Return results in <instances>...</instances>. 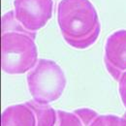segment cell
I'll return each instance as SVG.
<instances>
[{"label":"cell","mask_w":126,"mask_h":126,"mask_svg":"<svg viewBox=\"0 0 126 126\" xmlns=\"http://www.w3.org/2000/svg\"><path fill=\"white\" fill-rule=\"evenodd\" d=\"M57 23L65 42L77 49L92 46L101 32L97 11L89 0H60Z\"/></svg>","instance_id":"cell-1"},{"label":"cell","mask_w":126,"mask_h":126,"mask_svg":"<svg viewBox=\"0 0 126 126\" xmlns=\"http://www.w3.org/2000/svg\"><path fill=\"white\" fill-rule=\"evenodd\" d=\"M35 38L22 32H5L1 37V63L4 73L21 75L38 63Z\"/></svg>","instance_id":"cell-2"},{"label":"cell","mask_w":126,"mask_h":126,"mask_svg":"<svg viewBox=\"0 0 126 126\" xmlns=\"http://www.w3.org/2000/svg\"><path fill=\"white\" fill-rule=\"evenodd\" d=\"M26 81L33 100L48 105L58 100L65 90L67 79L62 68L53 60L41 58L27 74Z\"/></svg>","instance_id":"cell-3"},{"label":"cell","mask_w":126,"mask_h":126,"mask_svg":"<svg viewBox=\"0 0 126 126\" xmlns=\"http://www.w3.org/2000/svg\"><path fill=\"white\" fill-rule=\"evenodd\" d=\"M16 20L30 32L43 28L52 16L53 0H15Z\"/></svg>","instance_id":"cell-4"},{"label":"cell","mask_w":126,"mask_h":126,"mask_svg":"<svg viewBox=\"0 0 126 126\" xmlns=\"http://www.w3.org/2000/svg\"><path fill=\"white\" fill-rule=\"evenodd\" d=\"M104 62L114 80L126 72V29L114 31L107 38Z\"/></svg>","instance_id":"cell-5"},{"label":"cell","mask_w":126,"mask_h":126,"mask_svg":"<svg viewBox=\"0 0 126 126\" xmlns=\"http://www.w3.org/2000/svg\"><path fill=\"white\" fill-rule=\"evenodd\" d=\"M1 126H37V119L31 108L23 103L9 106L4 110Z\"/></svg>","instance_id":"cell-6"},{"label":"cell","mask_w":126,"mask_h":126,"mask_svg":"<svg viewBox=\"0 0 126 126\" xmlns=\"http://www.w3.org/2000/svg\"><path fill=\"white\" fill-rule=\"evenodd\" d=\"M99 114L92 109L81 108L69 112L57 110V126H89Z\"/></svg>","instance_id":"cell-7"},{"label":"cell","mask_w":126,"mask_h":126,"mask_svg":"<svg viewBox=\"0 0 126 126\" xmlns=\"http://www.w3.org/2000/svg\"><path fill=\"white\" fill-rule=\"evenodd\" d=\"M31 110L34 111L37 119V126H54L57 121V111L48 106V105H40L34 100L25 102Z\"/></svg>","instance_id":"cell-8"},{"label":"cell","mask_w":126,"mask_h":126,"mask_svg":"<svg viewBox=\"0 0 126 126\" xmlns=\"http://www.w3.org/2000/svg\"><path fill=\"white\" fill-rule=\"evenodd\" d=\"M5 32H22L30 35L33 38L36 37L35 32L28 31L16 20L15 11H10L2 16V33Z\"/></svg>","instance_id":"cell-9"},{"label":"cell","mask_w":126,"mask_h":126,"mask_svg":"<svg viewBox=\"0 0 126 126\" xmlns=\"http://www.w3.org/2000/svg\"><path fill=\"white\" fill-rule=\"evenodd\" d=\"M89 126H126V118L114 114L98 115Z\"/></svg>","instance_id":"cell-10"},{"label":"cell","mask_w":126,"mask_h":126,"mask_svg":"<svg viewBox=\"0 0 126 126\" xmlns=\"http://www.w3.org/2000/svg\"><path fill=\"white\" fill-rule=\"evenodd\" d=\"M118 92L122 104L126 109V72H124L118 79Z\"/></svg>","instance_id":"cell-11"},{"label":"cell","mask_w":126,"mask_h":126,"mask_svg":"<svg viewBox=\"0 0 126 126\" xmlns=\"http://www.w3.org/2000/svg\"><path fill=\"white\" fill-rule=\"evenodd\" d=\"M123 116H124V117H125V118H126V112H125V113H124V115H123Z\"/></svg>","instance_id":"cell-12"},{"label":"cell","mask_w":126,"mask_h":126,"mask_svg":"<svg viewBox=\"0 0 126 126\" xmlns=\"http://www.w3.org/2000/svg\"><path fill=\"white\" fill-rule=\"evenodd\" d=\"M55 1H57V0H55Z\"/></svg>","instance_id":"cell-13"}]
</instances>
